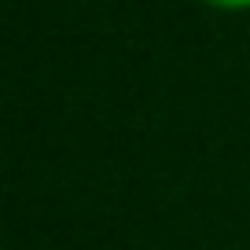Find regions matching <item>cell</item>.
Here are the masks:
<instances>
[{"instance_id": "1", "label": "cell", "mask_w": 250, "mask_h": 250, "mask_svg": "<svg viewBox=\"0 0 250 250\" xmlns=\"http://www.w3.org/2000/svg\"><path fill=\"white\" fill-rule=\"evenodd\" d=\"M210 4H221V8H243V4H250V0H210Z\"/></svg>"}]
</instances>
